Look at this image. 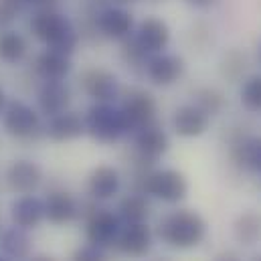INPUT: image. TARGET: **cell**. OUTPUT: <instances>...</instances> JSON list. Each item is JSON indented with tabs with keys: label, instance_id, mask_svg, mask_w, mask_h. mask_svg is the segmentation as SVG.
<instances>
[{
	"label": "cell",
	"instance_id": "obj_26",
	"mask_svg": "<svg viewBox=\"0 0 261 261\" xmlns=\"http://www.w3.org/2000/svg\"><path fill=\"white\" fill-rule=\"evenodd\" d=\"M233 237L241 245H255L261 239V213L243 211L233 223Z\"/></svg>",
	"mask_w": 261,
	"mask_h": 261
},
{
	"label": "cell",
	"instance_id": "obj_38",
	"mask_svg": "<svg viewBox=\"0 0 261 261\" xmlns=\"http://www.w3.org/2000/svg\"><path fill=\"white\" fill-rule=\"evenodd\" d=\"M27 261H55L51 255H31Z\"/></svg>",
	"mask_w": 261,
	"mask_h": 261
},
{
	"label": "cell",
	"instance_id": "obj_12",
	"mask_svg": "<svg viewBox=\"0 0 261 261\" xmlns=\"http://www.w3.org/2000/svg\"><path fill=\"white\" fill-rule=\"evenodd\" d=\"M185 73H187V61L182 55L162 51L148 57L142 75L156 87H172L185 77Z\"/></svg>",
	"mask_w": 261,
	"mask_h": 261
},
{
	"label": "cell",
	"instance_id": "obj_32",
	"mask_svg": "<svg viewBox=\"0 0 261 261\" xmlns=\"http://www.w3.org/2000/svg\"><path fill=\"white\" fill-rule=\"evenodd\" d=\"M69 261H110V257H108L106 249H99V247L87 243V245L77 247V249L71 253Z\"/></svg>",
	"mask_w": 261,
	"mask_h": 261
},
{
	"label": "cell",
	"instance_id": "obj_25",
	"mask_svg": "<svg viewBox=\"0 0 261 261\" xmlns=\"http://www.w3.org/2000/svg\"><path fill=\"white\" fill-rule=\"evenodd\" d=\"M116 213L122 219V223H146L152 215V200L144 193L130 191L120 198Z\"/></svg>",
	"mask_w": 261,
	"mask_h": 261
},
{
	"label": "cell",
	"instance_id": "obj_5",
	"mask_svg": "<svg viewBox=\"0 0 261 261\" xmlns=\"http://www.w3.org/2000/svg\"><path fill=\"white\" fill-rule=\"evenodd\" d=\"M85 225V239L89 245H95L99 249H114L116 239L124 227L122 219L118 217L116 211L103 206L101 202L93 198L81 200V215Z\"/></svg>",
	"mask_w": 261,
	"mask_h": 261
},
{
	"label": "cell",
	"instance_id": "obj_36",
	"mask_svg": "<svg viewBox=\"0 0 261 261\" xmlns=\"http://www.w3.org/2000/svg\"><path fill=\"white\" fill-rule=\"evenodd\" d=\"M108 2H110V4H116V6H126V8H130V6L142 2V0H108Z\"/></svg>",
	"mask_w": 261,
	"mask_h": 261
},
{
	"label": "cell",
	"instance_id": "obj_40",
	"mask_svg": "<svg viewBox=\"0 0 261 261\" xmlns=\"http://www.w3.org/2000/svg\"><path fill=\"white\" fill-rule=\"evenodd\" d=\"M152 261H172V259H168V257H156V259H152Z\"/></svg>",
	"mask_w": 261,
	"mask_h": 261
},
{
	"label": "cell",
	"instance_id": "obj_1",
	"mask_svg": "<svg viewBox=\"0 0 261 261\" xmlns=\"http://www.w3.org/2000/svg\"><path fill=\"white\" fill-rule=\"evenodd\" d=\"M27 33L33 43L41 45L43 49L61 51L67 55H75L81 45L77 22L59 6L31 8L27 16Z\"/></svg>",
	"mask_w": 261,
	"mask_h": 261
},
{
	"label": "cell",
	"instance_id": "obj_16",
	"mask_svg": "<svg viewBox=\"0 0 261 261\" xmlns=\"http://www.w3.org/2000/svg\"><path fill=\"white\" fill-rule=\"evenodd\" d=\"M45 202V221L55 227H65L79 219L81 200L67 189H51L43 196Z\"/></svg>",
	"mask_w": 261,
	"mask_h": 261
},
{
	"label": "cell",
	"instance_id": "obj_20",
	"mask_svg": "<svg viewBox=\"0 0 261 261\" xmlns=\"http://www.w3.org/2000/svg\"><path fill=\"white\" fill-rule=\"evenodd\" d=\"M85 136L83 114L65 110L57 116L45 118V138L53 144H69Z\"/></svg>",
	"mask_w": 261,
	"mask_h": 261
},
{
	"label": "cell",
	"instance_id": "obj_10",
	"mask_svg": "<svg viewBox=\"0 0 261 261\" xmlns=\"http://www.w3.org/2000/svg\"><path fill=\"white\" fill-rule=\"evenodd\" d=\"M73 73V55H67L53 49H39L33 51L31 59L27 61V75L39 81H65Z\"/></svg>",
	"mask_w": 261,
	"mask_h": 261
},
{
	"label": "cell",
	"instance_id": "obj_34",
	"mask_svg": "<svg viewBox=\"0 0 261 261\" xmlns=\"http://www.w3.org/2000/svg\"><path fill=\"white\" fill-rule=\"evenodd\" d=\"M29 10L31 8H43V6H59L61 0H20Z\"/></svg>",
	"mask_w": 261,
	"mask_h": 261
},
{
	"label": "cell",
	"instance_id": "obj_18",
	"mask_svg": "<svg viewBox=\"0 0 261 261\" xmlns=\"http://www.w3.org/2000/svg\"><path fill=\"white\" fill-rule=\"evenodd\" d=\"M122 189V174L112 164H97L91 168L85 180V195L97 202H108L118 196Z\"/></svg>",
	"mask_w": 261,
	"mask_h": 261
},
{
	"label": "cell",
	"instance_id": "obj_6",
	"mask_svg": "<svg viewBox=\"0 0 261 261\" xmlns=\"http://www.w3.org/2000/svg\"><path fill=\"white\" fill-rule=\"evenodd\" d=\"M83 122L85 136L103 146H112L130 136V128L118 103H91L83 114Z\"/></svg>",
	"mask_w": 261,
	"mask_h": 261
},
{
	"label": "cell",
	"instance_id": "obj_28",
	"mask_svg": "<svg viewBox=\"0 0 261 261\" xmlns=\"http://www.w3.org/2000/svg\"><path fill=\"white\" fill-rule=\"evenodd\" d=\"M219 71H221V77L235 83V81H241L243 73L247 71V55L239 49H231L223 55L221 63H219Z\"/></svg>",
	"mask_w": 261,
	"mask_h": 261
},
{
	"label": "cell",
	"instance_id": "obj_22",
	"mask_svg": "<svg viewBox=\"0 0 261 261\" xmlns=\"http://www.w3.org/2000/svg\"><path fill=\"white\" fill-rule=\"evenodd\" d=\"M170 126L180 138H198L211 128V116H206L195 103H185L174 110Z\"/></svg>",
	"mask_w": 261,
	"mask_h": 261
},
{
	"label": "cell",
	"instance_id": "obj_8",
	"mask_svg": "<svg viewBox=\"0 0 261 261\" xmlns=\"http://www.w3.org/2000/svg\"><path fill=\"white\" fill-rule=\"evenodd\" d=\"M91 14L93 29L99 37V41H114L122 43L130 39L134 29H136V16L132 14L130 8L126 6H116V4H106Z\"/></svg>",
	"mask_w": 261,
	"mask_h": 261
},
{
	"label": "cell",
	"instance_id": "obj_15",
	"mask_svg": "<svg viewBox=\"0 0 261 261\" xmlns=\"http://www.w3.org/2000/svg\"><path fill=\"white\" fill-rule=\"evenodd\" d=\"M130 138L132 150L152 164H156L170 150V136L158 122L134 130L130 134Z\"/></svg>",
	"mask_w": 261,
	"mask_h": 261
},
{
	"label": "cell",
	"instance_id": "obj_43",
	"mask_svg": "<svg viewBox=\"0 0 261 261\" xmlns=\"http://www.w3.org/2000/svg\"><path fill=\"white\" fill-rule=\"evenodd\" d=\"M0 223H2V217H0ZM0 227H2V225H0Z\"/></svg>",
	"mask_w": 261,
	"mask_h": 261
},
{
	"label": "cell",
	"instance_id": "obj_42",
	"mask_svg": "<svg viewBox=\"0 0 261 261\" xmlns=\"http://www.w3.org/2000/svg\"><path fill=\"white\" fill-rule=\"evenodd\" d=\"M0 261H10V259H6V257H4V255H0Z\"/></svg>",
	"mask_w": 261,
	"mask_h": 261
},
{
	"label": "cell",
	"instance_id": "obj_4",
	"mask_svg": "<svg viewBox=\"0 0 261 261\" xmlns=\"http://www.w3.org/2000/svg\"><path fill=\"white\" fill-rule=\"evenodd\" d=\"M132 191L144 193L150 198L166 204H178L189 196V178L176 168H150L148 172L132 178Z\"/></svg>",
	"mask_w": 261,
	"mask_h": 261
},
{
	"label": "cell",
	"instance_id": "obj_24",
	"mask_svg": "<svg viewBox=\"0 0 261 261\" xmlns=\"http://www.w3.org/2000/svg\"><path fill=\"white\" fill-rule=\"evenodd\" d=\"M0 251L10 261H27L33 255V237L31 231L16 225L0 229Z\"/></svg>",
	"mask_w": 261,
	"mask_h": 261
},
{
	"label": "cell",
	"instance_id": "obj_29",
	"mask_svg": "<svg viewBox=\"0 0 261 261\" xmlns=\"http://www.w3.org/2000/svg\"><path fill=\"white\" fill-rule=\"evenodd\" d=\"M120 45H122V49H120V59H122L124 67H128L132 73H144V65H146V61H148V55L140 51V47L132 41V37L126 39V41H122Z\"/></svg>",
	"mask_w": 261,
	"mask_h": 261
},
{
	"label": "cell",
	"instance_id": "obj_31",
	"mask_svg": "<svg viewBox=\"0 0 261 261\" xmlns=\"http://www.w3.org/2000/svg\"><path fill=\"white\" fill-rule=\"evenodd\" d=\"M29 8L20 0H0V31L10 29Z\"/></svg>",
	"mask_w": 261,
	"mask_h": 261
},
{
	"label": "cell",
	"instance_id": "obj_14",
	"mask_svg": "<svg viewBox=\"0 0 261 261\" xmlns=\"http://www.w3.org/2000/svg\"><path fill=\"white\" fill-rule=\"evenodd\" d=\"M33 99L41 116L51 118L65 110H71L73 89L67 83V79L65 81H39L33 89Z\"/></svg>",
	"mask_w": 261,
	"mask_h": 261
},
{
	"label": "cell",
	"instance_id": "obj_2",
	"mask_svg": "<svg viewBox=\"0 0 261 261\" xmlns=\"http://www.w3.org/2000/svg\"><path fill=\"white\" fill-rule=\"evenodd\" d=\"M206 221L200 213L193 208H176L166 213L158 227L156 235L162 243L172 249H193L198 247L206 237Z\"/></svg>",
	"mask_w": 261,
	"mask_h": 261
},
{
	"label": "cell",
	"instance_id": "obj_3",
	"mask_svg": "<svg viewBox=\"0 0 261 261\" xmlns=\"http://www.w3.org/2000/svg\"><path fill=\"white\" fill-rule=\"evenodd\" d=\"M0 128L4 136L14 142L33 144L45 138V118L35 108V103H29L20 97H12L8 99L0 116Z\"/></svg>",
	"mask_w": 261,
	"mask_h": 261
},
{
	"label": "cell",
	"instance_id": "obj_23",
	"mask_svg": "<svg viewBox=\"0 0 261 261\" xmlns=\"http://www.w3.org/2000/svg\"><path fill=\"white\" fill-rule=\"evenodd\" d=\"M231 162L247 172H261V138L257 136H237L231 140Z\"/></svg>",
	"mask_w": 261,
	"mask_h": 261
},
{
	"label": "cell",
	"instance_id": "obj_37",
	"mask_svg": "<svg viewBox=\"0 0 261 261\" xmlns=\"http://www.w3.org/2000/svg\"><path fill=\"white\" fill-rule=\"evenodd\" d=\"M8 99H10L8 93L0 87V116H2V112H4V108H6V103H8Z\"/></svg>",
	"mask_w": 261,
	"mask_h": 261
},
{
	"label": "cell",
	"instance_id": "obj_13",
	"mask_svg": "<svg viewBox=\"0 0 261 261\" xmlns=\"http://www.w3.org/2000/svg\"><path fill=\"white\" fill-rule=\"evenodd\" d=\"M132 41L140 47L142 53L156 55L168 49L170 41H172V29L168 27V22L160 16H146L140 22H136V29L132 33Z\"/></svg>",
	"mask_w": 261,
	"mask_h": 261
},
{
	"label": "cell",
	"instance_id": "obj_41",
	"mask_svg": "<svg viewBox=\"0 0 261 261\" xmlns=\"http://www.w3.org/2000/svg\"><path fill=\"white\" fill-rule=\"evenodd\" d=\"M257 59H259V65H261V45H259V51H257Z\"/></svg>",
	"mask_w": 261,
	"mask_h": 261
},
{
	"label": "cell",
	"instance_id": "obj_44",
	"mask_svg": "<svg viewBox=\"0 0 261 261\" xmlns=\"http://www.w3.org/2000/svg\"><path fill=\"white\" fill-rule=\"evenodd\" d=\"M257 261H261V257H259V259H257Z\"/></svg>",
	"mask_w": 261,
	"mask_h": 261
},
{
	"label": "cell",
	"instance_id": "obj_19",
	"mask_svg": "<svg viewBox=\"0 0 261 261\" xmlns=\"http://www.w3.org/2000/svg\"><path fill=\"white\" fill-rule=\"evenodd\" d=\"M33 55V39L27 31L16 27L0 31V63L6 67H22Z\"/></svg>",
	"mask_w": 261,
	"mask_h": 261
},
{
	"label": "cell",
	"instance_id": "obj_33",
	"mask_svg": "<svg viewBox=\"0 0 261 261\" xmlns=\"http://www.w3.org/2000/svg\"><path fill=\"white\" fill-rule=\"evenodd\" d=\"M182 4H187L193 10H211L217 4V0H182Z\"/></svg>",
	"mask_w": 261,
	"mask_h": 261
},
{
	"label": "cell",
	"instance_id": "obj_35",
	"mask_svg": "<svg viewBox=\"0 0 261 261\" xmlns=\"http://www.w3.org/2000/svg\"><path fill=\"white\" fill-rule=\"evenodd\" d=\"M215 261H241L233 251H223V253H219L217 257H215Z\"/></svg>",
	"mask_w": 261,
	"mask_h": 261
},
{
	"label": "cell",
	"instance_id": "obj_27",
	"mask_svg": "<svg viewBox=\"0 0 261 261\" xmlns=\"http://www.w3.org/2000/svg\"><path fill=\"white\" fill-rule=\"evenodd\" d=\"M193 103H195L196 108H200L206 116H219L223 110H225V106H227V97H225V93L221 91V89H217V87H198L195 93H193Z\"/></svg>",
	"mask_w": 261,
	"mask_h": 261
},
{
	"label": "cell",
	"instance_id": "obj_30",
	"mask_svg": "<svg viewBox=\"0 0 261 261\" xmlns=\"http://www.w3.org/2000/svg\"><path fill=\"white\" fill-rule=\"evenodd\" d=\"M239 97L249 112H261V75H251L243 81Z\"/></svg>",
	"mask_w": 261,
	"mask_h": 261
},
{
	"label": "cell",
	"instance_id": "obj_39",
	"mask_svg": "<svg viewBox=\"0 0 261 261\" xmlns=\"http://www.w3.org/2000/svg\"><path fill=\"white\" fill-rule=\"evenodd\" d=\"M142 2H152V4H160V2H166V0H142Z\"/></svg>",
	"mask_w": 261,
	"mask_h": 261
},
{
	"label": "cell",
	"instance_id": "obj_21",
	"mask_svg": "<svg viewBox=\"0 0 261 261\" xmlns=\"http://www.w3.org/2000/svg\"><path fill=\"white\" fill-rule=\"evenodd\" d=\"M8 215L12 225L27 231H35L45 223V202L37 195H18L12 198Z\"/></svg>",
	"mask_w": 261,
	"mask_h": 261
},
{
	"label": "cell",
	"instance_id": "obj_7",
	"mask_svg": "<svg viewBox=\"0 0 261 261\" xmlns=\"http://www.w3.org/2000/svg\"><path fill=\"white\" fill-rule=\"evenodd\" d=\"M79 89L91 103H118L122 97V83L118 75L106 67H85L77 77Z\"/></svg>",
	"mask_w": 261,
	"mask_h": 261
},
{
	"label": "cell",
	"instance_id": "obj_11",
	"mask_svg": "<svg viewBox=\"0 0 261 261\" xmlns=\"http://www.w3.org/2000/svg\"><path fill=\"white\" fill-rule=\"evenodd\" d=\"M118 108L122 110V114L126 118L130 134L138 128L158 122V101L148 89L132 87L128 91H122Z\"/></svg>",
	"mask_w": 261,
	"mask_h": 261
},
{
	"label": "cell",
	"instance_id": "obj_17",
	"mask_svg": "<svg viewBox=\"0 0 261 261\" xmlns=\"http://www.w3.org/2000/svg\"><path fill=\"white\" fill-rule=\"evenodd\" d=\"M154 233L148 227V223H124L114 249L130 259L146 257L152 249Z\"/></svg>",
	"mask_w": 261,
	"mask_h": 261
},
{
	"label": "cell",
	"instance_id": "obj_9",
	"mask_svg": "<svg viewBox=\"0 0 261 261\" xmlns=\"http://www.w3.org/2000/svg\"><path fill=\"white\" fill-rule=\"evenodd\" d=\"M45 182L43 166L33 158H14L2 172V185L10 195H37Z\"/></svg>",
	"mask_w": 261,
	"mask_h": 261
}]
</instances>
